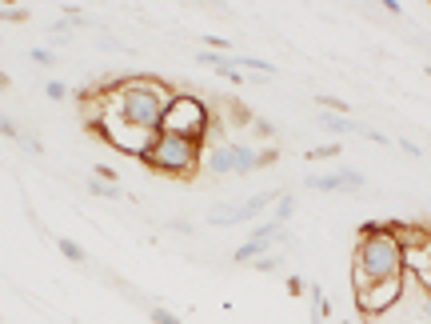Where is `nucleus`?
<instances>
[{
	"label": "nucleus",
	"mask_w": 431,
	"mask_h": 324,
	"mask_svg": "<svg viewBox=\"0 0 431 324\" xmlns=\"http://www.w3.org/2000/svg\"><path fill=\"white\" fill-rule=\"evenodd\" d=\"M280 260H284V256H276V253L260 256V260H256V273H276V268H280Z\"/></svg>",
	"instance_id": "nucleus-17"
},
{
	"label": "nucleus",
	"mask_w": 431,
	"mask_h": 324,
	"mask_svg": "<svg viewBox=\"0 0 431 324\" xmlns=\"http://www.w3.org/2000/svg\"><path fill=\"white\" fill-rule=\"evenodd\" d=\"M140 164H148L152 173H160V176L192 181V176L204 168V144L184 141V136H168V132H156L148 141V148L140 152Z\"/></svg>",
	"instance_id": "nucleus-2"
},
{
	"label": "nucleus",
	"mask_w": 431,
	"mask_h": 324,
	"mask_svg": "<svg viewBox=\"0 0 431 324\" xmlns=\"http://www.w3.org/2000/svg\"><path fill=\"white\" fill-rule=\"evenodd\" d=\"M160 132L168 136H184V141H196V144H208L212 136V112L200 96H192V92H176L160 121Z\"/></svg>",
	"instance_id": "nucleus-3"
},
{
	"label": "nucleus",
	"mask_w": 431,
	"mask_h": 324,
	"mask_svg": "<svg viewBox=\"0 0 431 324\" xmlns=\"http://www.w3.org/2000/svg\"><path fill=\"white\" fill-rule=\"evenodd\" d=\"M32 61L44 64V69H52V64H56V52H48V49H32Z\"/></svg>",
	"instance_id": "nucleus-20"
},
{
	"label": "nucleus",
	"mask_w": 431,
	"mask_h": 324,
	"mask_svg": "<svg viewBox=\"0 0 431 324\" xmlns=\"http://www.w3.org/2000/svg\"><path fill=\"white\" fill-rule=\"evenodd\" d=\"M0 132H4L9 141H21V136H24V132H21V128H16V124L9 121V116H0Z\"/></svg>",
	"instance_id": "nucleus-22"
},
{
	"label": "nucleus",
	"mask_w": 431,
	"mask_h": 324,
	"mask_svg": "<svg viewBox=\"0 0 431 324\" xmlns=\"http://www.w3.org/2000/svg\"><path fill=\"white\" fill-rule=\"evenodd\" d=\"M251 124H256V136H276V128L268 121H251Z\"/></svg>",
	"instance_id": "nucleus-25"
},
{
	"label": "nucleus",
	"mask_w": 431,
	"mask_h": 324,
	"mask_svg": "<svg viewBox=\"0 0 431 324\" xmlns=\"http://www.w3.org/2000/svg\"><path fill=\"white\" fill-rule=\"evenodd\" d=\"M288 293H291V296L303 293V280H300V276H288Z\"/></svg>",
	"instance_id": "nucleus-26"
},
{
	"label": "nucleus",
	"mask_w": 431,
	"mask_h": 324,
	"mask_svg": "<svg viewBox=\"0 0 431 324\" xmlns=\"http://www.w3.org/2000/svg\"><path fill=\"white\" fill-rule=\"evenodd\" d=\"M44 92H48L52 101H64V96H68V84H61V81H48V84H44Z\"/></svg>",
	"instance_id": "nucleus-21"
},
{
	"label": "nucleus",
	"mask_w": 431,
	"mask_h": 324,
	"mask_svg": "<svg viewBox=\"0 0 431 324\" xmlns=\"http://www.w3.org/2000/svg\"><path fill=\"white\" fill-rule=\"evenodd\" d=\"M423 72H427V76H431V64H427V69H423Z\"/></svg>",
	"instance_id": "nucleus-29"
},
{
	"label": "nucleus",
	"mask_w": 431,
	"mask_h": 324,
	"mask_svg": "<svg viewBox=\"0 0 431 324\" xmlns=\"http://www.w3.org/2000/svg\"><path fill=\"white\" fill-rule=\"evenodd\" d=\"M407 273L420 276V284L431 293V236L415 248V253H407Z\"/></svg>",
	"instance_id": "nucleus-7"
},
{
	"label": "nucleus",
	"mask_w": 431,
	"mask_h": 324,
	"mask_svg": "<svg viewBox=\"0 0 431 324\" xmlns=\"http://www.w3.org/2000/svg\"><path fill=\"white\" fill-rule=\"evenodd\" d=\"M9 84H12V81H9V76H4V72H0V92L9 88Z\"/></svg>",
	"instance_id": "nucleus-28"
},
{
	"label": "nucleus",
	"mask_w": 431,
	"mask_h": 324,
	"mask_svg": "<svg viewBox=\"0 0 431 324\" xmlns=\"http://www.w3.org/2000/svg\"><path fill=\"white\" fill-rule=\"evenodd\" d=\"M291 216H296V196L284 193L280 201H276V216H271V221H276V224H288Z\"/></svg>",
	"instance_id": "nucleus-13"
},
{
	"label": "nucleus",
	"mask_w": 431,
	"mask_h": 324,
	"mask_svg": "<svg viewBox=\"0 0 431 324\" xmlns=\"http://www.w3.org/2000/svg\"><path fill=\"white\" fill-rule=\"evenodd\" d=\"M308 188H316V193H340V188H343V173H328V176H308Z\"/></svg>",
	"instance_id": "nucleus-11"
},
{
	"label": "nucleus",
	"mask_w": 431,
	"mask_h": 324,
	"mask_svg": "<svg viewBox=\"0 0 431 324\" xmlns=\"http://www.w3.org/2000/svg\"><path fill=\"white\" fill-rule=\"evenodd\" d=\"M204 44H208V49H216V52H224V49H232V44H228V41H224V36H212V32H208V36H204Z\"/></svg>",
	"instance_id": "nucleus-23"
},
{
	"label": "nucleus",
	"mask_w": 431,
	"mask_h": 324,
	"mask_svg": "<svg viewBox=\"0 0 431 324\" xmlns=\"http://www.w3.org/2000/svg\"><path fill=\"white\" fill-rule=\"evenodd\" d=\"M403 288H407V276H403V280L363 284V288H355V308H360V316H368V320L375 324V316L391 313V308L403 300Z\"/></svg>",
	"instance_id": "nucleus-4"
},
{
	"label": "nucleus",
	"mask_w": 431,
	"mask_h": 324,
	"mask_svg": "<svg viewBox=\"0 0 431 324\" xmlns=\"http://www.w3.org/2000/svg\"><path fill=\"white\" fill-rule=\"evenodd\" d=\"M340 152H343V144H320V148H308V161H331Z\"/></svg>",
	"instance_id": "nucleus-15"
},
{
	"label": "nucleus",
	"mask_w": 431,
	"mask_h": 324,
	"mask_svg": "<svg viewBox=\"0 0 431 324\" xmlns=\"http://www.w3.org/2000/svg\"><path fill=\"white\" fill-rule=\"evenodd\" d=\"M403 276H407V256L391 233V224H363L355 256H351V288L375 280H403Z\"/></svg>",
	"instance_id": "nucleus-1"
},
{
	"label": "nucleus",
	"mask_w": 431,
	"mask_h": 324,
	"mask_svg": "<svg viewBox=\"0 0 431 324\" xmlns=\"http://www.w3.org/2000/svg\"><path fill=\"white\" fill-rule=\"evenodd\" d=\"M427 296H431V293H427Z\"/></svg>",
	"instance_id": "nucleus-30"
},
{
	"label": "nucleus",
	"mask_w": 431,
	"mask_h": 324,
	"mask_svg": "<svg viewBox=\"0 0 431 324\" xmlns=\"http://www.w3.org/2000/svg\"><path fill=\"white\" fill-rule=\"evenodd\" d=\"M280 201V193H256L248 196V201H236V204H224V208H212L208 213V224H216V228H232V224H248L256 221V216L268 208V204Z\"/></svg>",
	"instance_id": "nucleus-6"
},
{
	"label": "nucleus",
	"mask_w": 431,
	"mask_h": 324,
	"mask_svg": "<svg viewBox=\"0 0 431 324\" xmlns=\"http://www.w3.org/2000/svg\"><path fill=\"white\" fill-rule=\"evenodd\" d=\"M148 320H152V324H180L176 316L168 313V308H160V304H152V308H148Z\"/></svg>",
	"instance_id": "nucleus-16"
},
{
	"label": "nucleus",
	"mask_w": 431,
	"mask_h": 324,
	"mask_svg": "<svg viewBox=\"0 0 431 324\" xmlns=\"http://www.w3.org/2000/svg\"><path fill=\"white\" fill-rule=\"evenodd\" d=\"M271 244H276V241H260V236H248V241H244L240 248L232 253V260H236V264H256L260 256H268V253H271Z\"/></svg>",
	"instance_id": "nucleus-8"
},
{
	"label": "nucleus",
	"mask_w": 431,
	"mask_h": 324,
	"mask_svg": "<svg viewBox=\"0 0 431 324\" xmlns=\"http://www.w3.org/2000/svg\"><path fill=\"white\" fill-rule=\"evenodd\" d=\"M316 121H320V128L331 132V136H351V132L360 136V124L351 121V116H340V112H320Z\"/></svg>",
	"instance_id": "nucleus-9"
},
{
	"label": "nucleus",
	"mask_w": 431,
	"mask_h": 324,
	"mask_svg": "<svg viewBox=\"0 0 431 324\" xmlns=\"http://www.w3.org/2000/svg\"><path fill=\"white\" fill-rule=\"evenodd\" d=\"M0 21L21 24V21H28V9H0Z\"/></svg>",
	"instance_id": "nucleus-19"
},
{
	"label": "nucleus",
	"mask_w": 431,
	"mask_h": 324,
	"mask_svg": "<svg viewBox=\"0 0 431 324\" xmlns=\"http://www.w3.org/2000/svg\"><path fill=\"white\" fill-rule=\"evenodd\" d=\"M168 228H172V233H184V236H192V224H188V221H168Z\"/></svg>",
	"instance_id": "nucleus-24"
},
{
	"label": "nucleus",
	"mask_w": 431,
	"mask_h": 324,
	"mask_svg": "<svg viewBox=\"0 0 431 324\" xmlns=\"http://www.w3.org/2000/svg\"><path fill=\"white\" fill-rule=\"evenodd\" d=\"M92 196H104V201H120V184H104V181H88Z\"/></svg>",
	"instance_id": "nucleus-14"
},
{
	"label": "nucleus",
	"mask_w": 431,
	"mask_h": 324,
	"mask_svg": "<svg viewBox=\"0 0 431 324\" xmlns=\"http://www.w3.org/2000/svg\"><path fill=\"white\" fill-rule=\"evenodd\" d=\"M316 101H320L323 108H331V112H340V116H348V101H340V96H316Z\"/></svg>",
	"instance_id": "nucleus-18"
},
{
	"label": "nucleus",
	"mask_w": 431,
	"mask_h": 324,
	"mask_svg": "<svg viewBox=\"0 0 431 324\" xmlns=\"http://www.w3.org/2000/svg\"><path fill=\"white\" fill-rule=\"evenodd\" d=\"M196 61H200V64H208V69H216L220 76H228L232 84H244V72H236V69H232V56H224V52H200Z\"/></svg>",
	"instance_id": "nucleus-10"
},
{
	"label": "nucleus",
	"mask_w": 431,
	"mask_h": 324,
	"mask_svg": "<svg viewBox=\"0 0 431 324\" xmlns=\"http://www.w3.org/2000/svg\"><path fill=\"white\" fill-rule=\"evenodd\" d=\"M56 248H61L64 260H72V264H84V260H88V253H84L76 241H68V236H61V241H56Z\"/></svg>",
	"instance_id": "nucleus-12"
},
{
	"label": "nucleus",
	"mask_w": 431,
	"mask_h": 324,
	"mask_svg": "<svg viewBox=\"0 0 431 324\" xmlns=\"http://www.w3.org/2000/svg\"><path fill=\"white\" fill-rule=\"evenodd\" d=\"M400 148L407 152V156H423V148H420V144H411V141H400Z\"/></svg>",
	"instance_id": "nucleus-27"
},
{
	"label": "nucleus",
	"mask_w": 431,
	"mask_h": 324,
	"mask_svg": "<svg viewBox=\"0 0 431 324\" xmlns=\"http://www.w3.org/2000/svg\"><path fill=\"white\" fill-rule=\"evenodd\" d=\"M204 168L216 176H240L260 168V152L248 144H216L212 152H204Z\"/></svg>",
	"instance_id": "nucleus-5"
}]
</instances>
